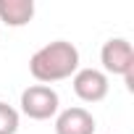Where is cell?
Instances as JSON below:
<instances>
[{
  "instance_id": "8992f818",
  "label": "cell",
  "mask_w": 134,
  "mask_h": 134,
  "mask_svg": "<svg viewBox=\"0 0 134 134\" xmlns=\"http://www.w3.org/2000/svg\"><path fill=\"white\" fill-rule=\"evenodd\" d=\"M34 19V0H0V21L5 26H26Z\"/></svg>"
},
{
  "instance_id": "7a4b0ae2",
  "label": "cell",
  "mask_w": 134,
  "mask_h": 134,
  "mask_svg": "<svg viewBox=\"0 0 134 134\" xmlns=\"http://www.w3.org/2000/svg\"><path fill=\"white\" fill-rule=\"evenodd\" d=\"M100 63H103V74H113V76H124L126 90L134 92V50L131 42L124 37H110L103 50H100Z\"/></svg>"
},
{
  "instance_id": "3957f363",
  "label": "cell",
  "mask_w": 134,
  "mask_h": 134,
  "mask_svg": "<svg viewBox=\"0 0 134 134\" xmlns=\"http://www.w3.org/2000/svg\"><path fill=\"white\" fill-rule=\"evenodd\" d=\"M58 108H60V97L47 84H32L21 92V113L29 116L32 121H47L58 116Z\"/></svg>"
},
{
  "instance_id": "277c9868",
  "label": "cell",
  "mask_w": 134,
  "mask_h": 134,
  "mask_svg": "<svg viewBox=\"0 0 134 134\" xmlns=\"http://www.w3.org/2000/svg\"><path fill=\"white\" fill-rule=\"evenodd\" d=\"M71 84H74L76 97L84 103H100V100H105V95L110 90L108 74H103L100 69H79L71 76Z\"/></svg>"
},
{
  "instance_id": "52a82bcc",
  "label": "cell",
  "mask_w": 134,
  "mask_h": 134,
  "mask_svg": "<svg viewBox=\"0 0 134 134\" xmlns=\"http://www.w3.org/2000/svg\"><path fill=\"white\" fill-rule=\"evenodd\" d=\"M19 124H21L19 110L8 103H0V134H16Z\"/></svg>"
},
{
  "instance_id": "6da1fadb",
  "label": "cell",
  "mask_w": 134,
  "mask_h": 134,
  "mask_svg": "<svg viewBox=\"0 0 134 134\" xmlns=\"http://www.w3.org/2000/svg\"><path fill=\"white\" fill-rule=\"evenodd\" d=\"M76 71H79V50L76 45L66 40L47 42L29 58V74L40 84H47V87L53 82L71 79Z\"/></svg>"
},
{
  "instance_id": "5b68a950",
  "label": "cell",
  "mask_w": 134,
  "mask_h": 134,
  "mask_svg": "<svg viewBox=\"0 0 134 134\" xmlns=\"http://www.w3.org/2000/svg\"><path fill=\"white\" fill-rule=\"evenodd\" d=\"M55 134H95V116L82 108H66L55 116Z\"/></svg>"
}]
</instances>
